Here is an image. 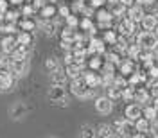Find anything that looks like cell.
<instances>
[{"mask_svg": "<svg viewBox=\"0 0 158 138\" xmlns=\"http://www.w3.org/2000/svg\"><path fill=\"white\" fill-rule=\"evenodd\" d=\"M70 90H72V93H74L76 97H79V99L94 97V88H90L88 83H86V79L83 77V75H79V77L72 79Z\"/></svg>", "mask_w": 158, "mask_h": 138, "instance_id": "obj_1", "label": "cell"}, {"mask_svg": "<svg viewBox=\"0 0 158 138\" xmlns=\"http://www.w3.org/2000/svg\"><path fill=\"white\" fill-rule=\"evenodd\" d=\"M137 45L144 50H155L158 45V36L153 30H142L137 36Z\"/></svg>", "mask_w": 158, "mask_h": 138, "instance_id": "obj_2", "label": "cell"}, {"mask_svg": "<svg viewBox=\"0 0 158 138\" xmlns=\"http://www.w3.org/2000/svg\"><path fill=\"white\" fill-rule=\"evenodd\" d=\"M9 68L15 77H23L29 72V59L27 58H11Z\"/></svg>", "mask_w": 158, "mask_h": 138, "instance_id": "obj_3", "label": "cell"}, {"mask_svg": "<svg viewBox=\"0 0 158 138\" xmlns=\"http://www.w3.org/2000/svg\"><path fill=\"white\" fill-rule=\"evenodd\" d=\"M115 129H117V135L129 138V136H135L137 126H135V120L124 118V120H117V122H115Z\"/></svg>", "mask_w": 158, "mask_h": 138, "instance_id": "obj_4", "label": "cell"}, {"mask_svg": "<svg viewBox=\"0 0 158 138\" xmlns=\"http://www.w3.org/2000/svg\"><path fill=\"white\" fill-rule=\"evenodd\" d=\"M117 30L120 32V34H124V36H133V32H135V22H133V20L126 14L124 18L118 20Z\"/></svg>", "mask_w": 158, "mask_h": 138, "instance_id": "obj_5", "label": "cell"}, {"mask_svg": "<svg viewBox=\"0 0 158 138\" xmlns=\"http://www.w3.org/2000/svg\"><path fill=\"white\" fill-rule=\"evenodd\" d=\"M95 109L101 115H110L113 109V100L110 97H97L95 99Z\"/></svg>", "mask_w": 158, "mask_h": 138, "instance_id": "obj_6", "label": "cell"}, {"mask_svg": "<svg viewBox=\"0 0 158 138\" xmlns=\"http://www.w3.org/2000/svg\"><path fill=\"white\" fill-rule=\"evenodd\" d=\"M25 115H27V106L23 102H20V100L15 102L9 108V117L13 120H22V118H25Z\"/></svg>", "mask_w": 158, "mask_h": 138, "instance_id": "obj_7", "label": "cell"}, {"mask_svg": "<svg viewBox=\"0 0 158 138\" xmlns=\"http://www.w3.org/2000/svg\"><path fill=\"white\" fill-rule=\"evenodd\" d=\"M108 2V9L113 16H124V13L128 9V6L124 4V0H106Z\"/></svg>", "mask_w": 158, "mask_h": 138, "instance_id": "obj_8", "label": "cell"}, {"mask_svg": "<svg viewBox=\"0 0 158 138\" xmlns=\"http://www.w3.org/2000/svg\"><path fill=\"white\" fill-rule=\"evenodd\" d=\"M126 14H128V16L133 20L135 23H138L140 20L144 18V14H146V9H144V6H140V4H135V6L131 4L128 9H126Z\"/></svg>", "mask_w": 158, "mask_h": 138, "instance_id": "obj_9", "label": "cell"}, {"mask_svg": "<svg viewBox=\"0 0 158 138\" xmlns=\"http://www.w3.org/2000/svg\"><path fill=\"white\" fill-rule=\"evenodd\" d=\"M47 97L52 104H56L58 100H61L63 97H67V91H65V86H61V84H52V88L49 90V93H47Z\"/></svg>", "mask_w": 158, "mask_h": 138, "instance_id": "obj_10", "label": "cell"}, {"mask_svg": "<svg viewBox=\"0 0 158 138\" xmlns=\"http://www.w3.org/2000/svg\"><path fill=\"white\" fill-rule=\"evenodd\" d=\"M140 23V27H142V30H155V27H156L158 20H156V14H151V13H146L144 14V18L138 22Z\"/></svg>", "mask_w": 158, "mask_h": 138, "instance_id": "obj_11", "label": "cell"}, {"mask_svg": "<svg viewBox=\"0 0 158 138\" xmlns=\"http://www.w3.org/2000/svg\"><path fill=\"white\" fill-rule=\"evenodd\" d=\"M83 77L86 79V83H88L90 88H97V86H101V84H102V75H101V74H97L95 70H90V72H86Z\"/></svg>", "mask_w": 158, "mask_h": 138, "instance_id": "obj_12", "label": "cell"}, {"mask_svg": "<svg viewBox=\"0 0 158 138\" xmlns=\"http://www.w3.org/2000/svg\"><path fill=\"white\" fill-rule=\"evenodd\" d=\"M15 84V79H13V74L11 72H2L0 74V91H6V90H11Z\"/></svg>", "mask_w": 158, "mask_h": 138, "instance_id": "obj_13", "label": "cell"}, {"mask_svg": "<svg viewBox=\"0 0 158 138\" xmlns=\"http://www.w3.org/2000/svg\"><path fill=\"white\" fill-rule=\"evenodd\" d=\"M16 45H18L16 38H13V36H6V38L2 39V52H4L6 56H11V52L16 49Z\"/></svg>", "mask_w": 158, "mask_h": 138, "instance_id": "obj_14", "label": "cell"}, {"mask_svg": "<svg viewBox=\"0 0 158 138\" xmlns=\"http://www.w3.org/2000/svg\"><path fill=\"white\" fill-rule=\"evenodd\" d=\"M67 79H69V75H67L65 70L58 68V70H54V72H50V81H52V84H61V86H65Z\"/></svg>", "mask_w": 158, "mask_h": 138, "instance_id": "obj_15", "label": "cell"}, {"mask_svg": "<svg viewBox=\"0 0 158 138\" xmlns=\"http://www.w3.org/2000/svg\"><path fill=\"white\" fill-rule=\"evenodd\" d=\"M124 115L129 120H137V118L142 117V106L140 104H129L126 108V111H124Z\"/></svg>", "mask_w": 158, "mask_h": 138, "instance_id": "obj_16", "label": "cell"}, {"mask_svg": "<svg viewBox=\"0 0 158 138\" xmlns=\"http://www.w3.org/2000/svg\"><path fill=\"white\" fill-rule=\"evenodd\" d=\"M135 126H137V131H142V133H146V135H149V131L153 129V120H148L146 117H140L135 120Z\"/></svg>", "mask_w": 158, "mask_h": 138, "instance_id": "obj_17", "label": "cell"}, {"mask_svg": "<svg viewBox=\"0 0 158 138\" xmlns=\"http://www.w3.org/2000/svg\"><path fill=\"white\" fill-rule=\"evenodd\" d=\"M117 135V129L115 126H110V124H101L97 129V136H102V138H111Z\"/></svg>", "mask_w": 158, "mask_h": 138, "instance_id": "obj_18", "label": "cell"}, {"mask_svg": "<svg viewBox=\"0 0 158 138\" xmlns=\"http://www.w3.org/2000/svg\"><path fill=\"white\" fill-rule=\"evenodd\" d=\"M65 72H67V75L70 79H76L79 75H83V65H79V63H69Z\"/></svg>", "mask_w": 158, "mask_h": 138, "instance_id": "obj_19", "label": "cell"}, {"mask_svg": "<svg viewBox=\"0 0 158 138\" xmlns=\"http://www.w3.org/2000/svg\"><path fill=\"white\" fill-rule=\"evenodd\" d=\"M142 117H146L148 120H156L158 118V109L153 106V104H149V106H146V108H142Z\"/></svg>", "mask_w": 158, "mask_h": 138, "instance_id": "obj_20", "label": "cell"}, {"mask_svg": "<svg viewBox=\"0 0 158 138\" xmlns=\"http://www.w3.org/2000/svg\"><path fill=\"white\" fill-rule=\"evenodd\" d=\"M16 41H18L20 45H32V34H31L29 30H22L18 36H16Z\"/></svg>", "mask_w": 158, "mask_h": 138, "instance_id": "obj_21", "label": "cell"}, {"mask_svg": "<svg viewBox=\"0 0 158 138\" xmlns=\"http://www.w3.org/2000/svg\"><path fill=\"white\" fill-rule=\"evenodd\" d=\"M29 54V45H16V49L11 52V58H27Z\"/></svg>", "mask_w": 158, "mask_h": 138, "instance_id": "obj_22", "label": "cell"}, {"mask_svg": "<svg viewBox=\"0 0 158 138\" xmlns=\"http://www.w3.org/2000/svg\"><path fill=\"white\" fill-rule=\"evenodd\" d=\"M144 9L146 13H151V14H158V0H144Z\"/></svg>", "mask_w": 158, "mask_h": 138, "instance_id": "obj_23", "label": "cell"}, {"mask_svg": "<svg viewBox=\"0 0 158 138\" xmlns=\"http://www.w3.org/2000/svg\"><path fill=\"white\" fill-rule=\"evenodd\" d=\"M54 14H56V7H54L52 4H47V6L41 7V16H43L45 20H50Z\"/></svg>", "mask_w": 158, "mask_h": 138, "instance_id": "obj_24", "label": "cell"}, {"mask_svg": "<svg viewBox=\"0 0 158 138\" xmlns=\"http://www.w3.org/2000/svg\"><path fill=\"white\" fill-rule=\"evenodd\" d=\"M120 74H122V75H129V74H133V63H131V59L120 63Z\"/></svg>", "mask_w": 158, "mask_h": 138, "instance_id": "obj_25", "label": "cell"}, {"mask_svg": "<svg viewBox=\"0 0 158 138\" xmlns=\"http://www.w3.org/2000/svg\"><path fill=\"white\" fill-rule=\"evenodd\" d=\"M59 68V61L56 58H49L47 59V61H45V70H47V72H54V70H58Z\"/></svg>", "mask_w": 158, "mask_h": 138, "instance_id": "obj_26", "label": "cell"}, {"mask_svg": "<svg viewBox=\"0 0 158 138\" xmlns=\"http://www.w3.org/2000/svg\"><path fill=\"white\" fill-rule=\"evenodd\" d=\"M79 135H81V136H85V138H86V136H88V138H94V136H97V131L92 128V126H83Z\"/></svg>", "mask_w": 158, "mask_h": 138, "instance_id": "obj_27", "label": "cell"}, {"mask_svg": "<svg viewBox=\"0 0 158 138\" xmlns=\"http://www.w3.org/2000/svg\"><path fill=\"white\" fill-rule=\"evenodd\" d=\"M104 43H108V45H115L117 43V34H115V30H106V34H104Z\"/></svg>", "mask_w": 158, "mask_h": 138, "instance_id": "obj_28", "label": "cell"}, {"mask_svg": "<svg viewBox=\"0 0 158 138\" xmlns=\"http://www.w3.org/2000/svg\"><path fill=\"white\" fill-rule=\"evenodd\" d=\"M0 30H2L4 34H13V32L16 30V27H15V23H13V22H7V23H4V25L0 27Z\"/></svg>", "mask_w": 158, "mask_h": 138, "instance_id": "obj_29", "label": "cell"}, {"mask_svg": "<svg viewBox=\"0 0 158 138\" xmlns=\"http://www.w3.org/2000/svg\"><path fill=\"white\" fill-rule=\"evenodd\" d=\"M79 25H81V29H83V30H88V32H94V30H95L94 23H92L88 18H85L83 22H81V23H79Z\"/></svg>", "mask_w": 158, "mask_h": 138, "instance_id": "obj_30", "label": "cell"}, {"mask_svg": "<svg viewBox=\"0 0 158 138\" xmlns=\"http://www.w3.org/2000/svg\"><path fill=\"white\" fill-rule=\"evenodd\" d=\"M22 29L23 30H34L36 29V23H34V22H31V20H23V22H22Z\"/></svg>", "mask_w": 158, "mask_h": 138, "instance_id": "obj_31", "label": "cell"}, {"mask_svg": "<svg viewBox=\"0 0 158 138\" xmlns=\"http://www.w3.org/2000/svg\"><path fill=\"white\" fill-rule=\"evenodd\" d=\"M2 72H11V68H9V61L6 58H0V74Z\"/></svg>", "mask_w": 158, "mask_h": 138, "instance_id": "obj_32", "label": "cell"}, {"mask_svg": "<svg viewBox=\"0 0 158 138\" xmlns=\"http://www.w3.org/2000/svg\"><path fill=\"white\" fill-rule=\"evenodd\" d=\"M4 16H6L7 22H15L16 16H18V13H16V11H6V13H4Z\"/></svg>", "mask_w": 158, "mask_h": 138, "instance_id": "obj_33", "label": "cell"}, {"mask_svg": "<svg viewBox=\"0 0 158 138\" xmlns=\"http://www.w3.org/2000/svg\"><path fill=\"white\" fill-rule=\"evenodd\" d=\"M67 22H69L70 27H76V25H77V18H76V14H69V16H67Z\"/></svg>", "mask_w": 158, "mask_h": 138, "instance_id": "obj_34", "label": "cell"}, {"mask_svg": "<svg viewBox=\"0 0 158 138\" xmlns=\"http://www.w3.org/2000/svg\"><path fill=\"white\" fill-rule=\"evenodd\" d=\"M59 13H61V16H65V18H67V16L70 14V9H69V7H65V6H63V7H59Z\"/></svg>", "mask_w": 158, "mask_h": 138, "instance_id": "obj_35", "label": "cell"}, {"mask_svg": "<svg viewBox=\"0 0 158 138\" xmlns=\"http://www.w3.org/2000/svg\"><path fill=\"white\" fill-rule=\"evenodd\" d=\"M56 106H63V108H65V106H69V99L63 97L61 100H58V102H56Z\"/></svg>", "mask_w": 158, "mask_h": 138, "instance_id": "obj_36", "label": "cell"}, {"mask_svg": "<svg viewBox=\"0 0 158 138\" xmlns=\"http://www.w3.org/2000/svg\"><path fill=\"white\" fill-rule=\"evenodd\" d=\"M153 99H155V100H153V106L158 109V95H156V97H153Z\"/></svg>", "mask_w": 158, "mask_h": 138, "instance_id": "obj_37", "label": "cell"}, {"mask_svg": "<svg viewBox=\"0 0 158 138\" xmlns=\"http://www.w3.org/2000/svg\"><path fill=\"white\" fill-rule=\"evenodd\" d=\"M22 2H25V0H11V4H22Z\"/></svg>", "mask_w": 158, "mask_h": 138, "instance_id": "obj_38", "label": "cell"}, {"mask_svg": "<svg viewBox=\"0 0 158 138\" xmlns=\"http://www.w3.org/2000/svg\"><path fill=\"white\" fill-rule=\"evenodd\" d=\"M124 4H126V6H131V4H133V0H124Z\"/></svg>", "mask_w": 158, "mask_h": 138, "instance_id": "obj_39", "label": "cell"}, {"mask_svg": "<svg viewBox=\"0 0 158 138\" xmlns=\"http://www.w3.org/2000/svg\"><path fill=\"white\" fill-rule=\"evenodd\" d=\"M155 34L158 36V23H156V27H155Z\"/></svg>", "mask_w": 158, "mask_h": 138, "instance_id": "obj_40", "label": "cell"}, {"mask_svg": "<svg viewBox=\"0 0 158 138\" xmlns=\"http://www.w3.org/2000/svg\"><path fill=\"white\" fill-rule=\"evenodd\" d=\"M155 61H156V67H158V54H156V59H155Z\"/></svg>", "mask_w": 158, "mask_h": 138, "instance_id": "obj_41", "label": "cell"}]
</instances>
